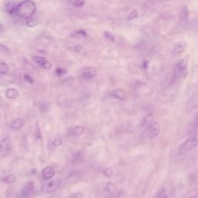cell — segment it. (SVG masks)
Masks as SVG:
<instances>
[{
    "label": "cell",
    "instance_id": "6da1fadb",
    "mask_svg": "<svg viewBox=\"0 0 198 198\" xmlns=\"http://www.w3.org/2000/svg\"><path fill=\"white\" fill-rule=\"evenodd\" d=\"M37 10V5L33 0H23L16 7V13L20 18L29 19L34 16Z\"/></svg>",
    "mask_w": 198,
    "mask_h": 198
},
{
    "label": "cell",
    "instance_id": "7a4b0ae2",
    "mask_svg": "<svg viewBox=\"0 0 198 198\" xmlns=\"http://www.w3.org/2000/svg\"><path fill=\"white\" fill-rule=\"evenodd\" d=\"M189 60H190V56H187L177 64L173 74L172 82H178L187 77L189 71Z\"/></svg>",
    "mask_w": 198,
    "mask_h": 198
},
{
    "label": "cell",
    "instance_id": "3957f363",
    "mask_svg": "<svg viewBox=\"0 0 198 198\" xmlns=\"http://www.w3.org/2000/svg\"><path fill=\"white\" fill-rule=\"evenodd\" d=\"M198 144V136L196 134L191 135L186 139L178 149V155L183 156L196 148Z\"/></svg>",
    "mask_w": 198,
    "mask_h": 198
},
{
    "label": "cell",
    "instance_id": "277c9868",
    "mask_svg": "<svg viewBox=\"0 0 198 198\" xmlns=\"http://www.w3.org/2000/svg\"><path fill=\"white\" fill-rule=\"evenodd\" d=\"M61 186V181L60 179H54L48 181L43 185L41 191L44 193H50L56 191Z\"/></svg>",
    "mask_w": 198,
    "mask_h": 198
},
{
    "label": "cell",
    "instance_id": "5b68a950",
    "mask_svg": "<svg viewBox=\"0 0 198 198\" xmlns=\"http://www.w3.org/2000/svg\"><path fill=\"white\" fill-rule=\"evenodd\" d=\"M13 149V142L11 138L9 136L2 138V140L0 142V157H5L8 156L9 153L11 152Z\"/></svg>",
    "mask_w": 198,
    "mask_h": 198
},
{
    "label": "cell",
    "instance_id": "8992f818",
    "mask_svg": "<svg viewBox=\"0 0 198 198\" xmlns=\"http://www.w3.org/2000/svg\"><path fill=\"white\" fill-rule=\"evenodd\" d=\"M34 189H35V186H34V184L33 181H29V182L26 183V184L23 186V188H22L21 191H20V197H31L34 193Z\"/></svg>",
    "mask_w": 198,
    "mask_h": 198
},
{
    "label": "cell",
    "instance_id": "52a82bcc",
    "mask_svg": "<svg viewBox=\"0 0 198 198\" xmlns=\"http://www.w3.org/2000/svg\"><path fill=\"white\" fill-rule=\"evenodd\" d=\"M146 131L150 138H156L160 132V124L159 122H153L146 128Z\"/></svg>",
    "mask_w": 198,
    "mask_h": 198
},
{
    "label": "cell",
    "instance_id": "ba28073f",
    "mask_svg": "<svg viewBox=\"0 0 198 198\" xmlns=\"http://www.w3.org/2000/svg\"><path fill=\"white\" fill-rule=\"evenodd\" d=\"M33 61L37 64V65H39L40 67H41L42 68L45 70H50L52 68V64L48 61L47 60H46L45 58L41 56H34L33 57Z\"/></svg>",
    "mask_w": 198,
    "mask_h": 198
},
{
    "label": "cell",
    "instance_id": "9c48e42d",
    "mask_svg": "<svg viewBox=\"0 0 198 198\" xmlns=\"http://www.w3.org/2000/svg\"><path fill=\"white\" fill-rule=\"evenodd\" d=\"M104 192L108 196H112L117 194L118 188L112 183H107L104 186Z\"/></svg>",
    "mask_w": 198,
    "mask_h": 198
},
{
    "label": "cell",
    "instance_id": "30bf717a",
    "mask_svg": "<svg viewBox=\"0 0 198 198\" xmlns=\"http://www.w3.org/2000/svg\"><path fill=\"white\" fill-rule=\"evenodd\" d=\"M187 47V44L185 41H179L174 45L173 53L175 55H179L184 53Z\"/></svg>",
    "mask_w": 198,
    "mask_h": 198
},
{
    "label": "cell",
    "instance_id": "8fae6325",
    "mask_svg": "<svg viewBox=\"0 0 198 198\" xmlns=\"http://www.w3.org/2000/svg\"><path fill=\"white\" fill-rule=\"evenodd\" d=\"M97 75V70L95 68H86L82 71V77L83 78L86 79V80H89V79L93 78L94 77Z\"/></svg>",
    "mask_w": 198,
    "mask_h": 198
},
{
    "label": "cell",
    "instance_id": "7c38bea8",
    "mask_svg": "<svg viewBox=\"0 0 198 198\" xmlns=\"http://www.w3.org/2000/svg\"><path fill=\"white\" fill-rule=\"evenodd\" d=\"M55 173H56V172H55L54 168L51 166H47V167L43 169L42 177L44 180H50L52 177H54Z\"/></svg>",
    "mask_w": 198,
    "mask_h": 198
},
{
    "label": "cell",
    "instance_id": "4fadbf2b",
    "mask_svg": "<svg viewBox=\"0 0 198 198\" xmlns=\"http://www.w3.org/2000/svg\"><path fill=\"white\" fill-rule=\"evenodd\" d=\"M25 124H26V120L23 118H18L11 123L10 128L13 130H19V129H22L25 126Z\"/></svg>",
    "mask_w": 198,
    "mask_h": 198
},
{
    "label": "cell",
    "instance_id": "5bb4252c",
    "mask_svg": "<svg viewBox=\"0 0 198 198\" xmlns=\"http://www.w3.org/2000/svg\"><path fill=\"white\" fill-rule=\"evenodd\" d=\"M112 98H116L118 100H125L126 98V94L122 89H115L111 92Z\"/></svg>",
    "mask_w": 198,
    "mask_h": 198
},
{
    "label": "cell",
    "instance_id": "9a60e30c",
    "mask_svg": "<svg viewBox=\"0 0 198 198\" xmlns=\"http://www.w3.org/2000/svg\"><path fill=\"white\" fill-rule=\"evenodd\" d=\"M85 131V129L83 126H75L69 132V135L71 137H77L81 135Z\"/></svg>",
    "mask_w": 198,
    "mask_h": 198
},
{
    "label": "cell",
    "instance_id": "2e32d148",
    "mask_svg": "<svg viewBox=\"0 0 198 198\" xmlns=\"http://www.w3.org/2000/svg\"><path fill=\"white\" fill-rule=\"evenodd\" d=\"M19 95V91L14 87H10L6 91V96L9 99H15Z\"/></svg>",
    "mask_w": 198,
    "mask_h": 198
},
{
    "label": "cell",
    "instance_id": "e0dca14e",
    "mask_svg": "<svg viewBox=\"0 0 198 198\" xmlns=\"http://www.w3.org/2000/svg\"><path fill=\"white\" fill-rule=\"evenodd\" d=\"M16 7H17V5H16L15 2H8L7 3H6L5 5V10L7 13H10V14H12V13L16 12Z\"/></svg>",
    "mask_w": 198,
    "mask_h": 198
},
{
    "label": "cell",
    "instance_id": "ac0fdd59",
    "mask_svg": "<svg viewBox=\"0 0 198 198\" xmlns=\"http://www.w3.org/2000/svg\"><path fill=\"white\" fill-rule=\"evenodd\" d=\"M153 122V115L152 114L147 115L146 116L144 117L143 119L142 120V127L147 128L152 122Z\"/></svg>",
    "mask_w": 198,
    "mask_h": 198
},
{
    "label": "cell",
    "instance_id": "d6986e66",
    "mask_svg": "<svg viewBox=\"0 0 198 198\" xmlns=\"http://www.w3.org/2000/svg\"><path fill=\"white\" fill-rule=\"evenodd\" d=\"M188 17H189V11L188 9H187V6H184V8L181 10V20L182 22H187L188 20Z\"/></svg>",
    "mask_w": 198,
    "mask_h": 198
},
{
    "label": "cell",
    "instance_id": "ffe728a7",
    "mask_svg": "<svg viewBox=\"0 0 198 198\" xmlns=\"http://www.w3.org/2000/svg\"><path fill=\"white\" fill-rule=\"evenodd\" d=\"M10 71V67L4 62L0 63V74H6Z\"/></svg>",
    "mask_w": 198,
    "mask_h": 198
},
{
    "label": "cell",
    "instance_id": "44dd1931",
    "mask_svg": "<svg viewBox=\"0 0 198 198\" xmlns=\"http://www.w3.org/2000/svg\"><path fill=\"white\" fill-rule=\"evenodd\" d=\"M4 181L6 184H13L16 181V177L13 174H9L5 177Z\"/></svg>",
    "mask_w": 198,
    "mask_h": 198
},
{
    "label": "cell",
    "instance_id": "7402d4cb",
    "mask_svg": "<svg viewBox=\"0 0 198 198\" xmlns=\"http://www.w3.org/2000/svg\"><path fill=\"white\" fill-rule=\"evenodd\" d=\"M85 3L84 0H74L72 2L73 6L74 7H82Z\"/></svg>",
    "mask_w": 198,
    "mask_h": 198
},
{
    "label": "cell",
    "instance_id": "603a6c76",
    "mask_svg": "<svg viewBox=\"0 0 198 198\" xmlns=\"http://www.w3.org/2000/svg\"><path fill=\"white\" fill-rule=\"evenodd\" d=\"M84 197V194L81 192H75L68 196V198H83Z\"/></svg>",
    "mask_w": 198,
    "mask_h": 198
},
{
    "label": "cell",
    "instance_id": "cb8c5ba5",
    "mask_svg": "<svg viewBox=\"0 0 198 198\" xmlns=\"http://www.w3.org/2000/svg\"><path fill=\"white\" fill-rule=\"evenodd\" d=\"M104 35H105V37L108 39V41H111V42H115V38L114 36H113L111 33L108 32V31H105V32L104 33Z\"/></svg>",
    "mask_w": 198,
    "mask_h": 198
},
{
    "label": "cell",
    "instance_id": "d4e9b609",
    "mask_svg": "<svg viewBox=\"0 0 198 198\" xmlns=\"http://www.w3.org/2000/svg\"><path fill=\"white\" fill-rule=\"evenodd\" d=\"M138 16V11H137V10H133V11L129 15V16H128V19H129V20H132V19H136Z\"/></svg>",
    "mask_w": 198,
    "mask_h": 198
},
{
    "label": "cell",
    "instance_id": "484cf974",
    "mask_svg": "<svg viewBox=\"0 0 198 198\" xmlns=\"http://www.w3.org/2000/svg\"><path fill=\"white\" fill-rule=\"evenodd\" d=\"M55 73H56V74L57 76H63L64 74H66L67 71L62 68H57L55 70Z\"/></svg>",
    "mask_w": 198,
    "mask_h": 198
},
{
    "label": "cell",
    "instance_id": "4316f807",
    "mask_svg": "<svg viewBox=\"0 0 198 198\" xmlns=\"http://www.w3.org/2000/svg\"><path fill=\"white\" fill-rule=\"evenodd\" d=\"M63 144V140H62L61 138H56L53 139V146L57 147V146H60Z\"/></svg>",
    "mask_w": 198,
    "mask_h": 198
},
{
    "label": "cell",
    "instance_id": "83f0119b",
    "mask_svg": "<svg viewBox=\"0 0 198 198\" xmlns=\"http://www.w3.org/2000/svg\"><path fill=\"white\" fill-rule=\"evenodd\" d=\"M37 23H38V21H37V19H33V18H30V19H27V26H36V25L37 24Z\"/></svg>",
    "mask_w": 198,
    "mask_h": 198
},
{
    "label": "cell",
    "instance_id": "f1b7e54d",
    "mask_svg": "<svg viewBox=\"0 0 198 198\" xmlns=\"http://www.w3.org/2000/svg\"><path fill=\"white\" fill-rule=\"evenodd\" d=\"M24 80L26 81V82L29 83L30 84H33L34 83V79L28 74H24Z\"/></svg>",
    "mask_w": 198,
    "mask_h": 198
},
{
    "label": "cell",
    "instance_id": "f546056e",
    "mask_svg": "<svg viewBox=\"0 0 198 198\" xmlns=\"http://www.w3.org/2000/svg\"><path fill=\"white\" fill-rule=\"evenodd\" d=\"M103 174L105 176V177H111V176H112L113 173H112V171L111 170V169H108V168H106V169H104Z\"/></svg>",
    "mask_w": 198,
    "mask_h": 198
},
{
    "label": "cell",
    "instance_id": "4dcf8cb0",
    "mask_svg": "<svg viewBox=\"0 0 198 198\" xmlns=\"http://www.w3.org/2000/svg\"><path fill=\"white\" fill-rule=\"evenodd\" d=\"M193 128H194V130L196 132V135L198 133V116L196 117V118L195 119L194 123H193Z\"/></svg>",
    "mask_w": 198,
    "mask_h": 198
},
{
    "label": "cell",
    "instance_id": "1f68e13d",
    "mask_svg": "<svg viewBox=\"0 0 198 198\" xmlns=\"http://www.w3.org/2000/svg\"><path fill=\"white\" fill-rule=\"evenodd\" d=\"M76 33L78 34V35L82 36V37H87V33H86V31L83 30V29H81V30L77 31V32H76Z\"/></svg>",
    "mask_w": 198,
    "mask_h": 198
},
{
    "label": "cell",
    "instance_id": "d6a6232c",
    "mask_svg": "<svg viewBox=\"0 0 198 198\" xmlns=\"http://www.w3.org/2000/svg\"><path fill=\"white\" fill-rule=\"evenodd\" d=\"M82 48H83L82 46L77 45L74 47V50H75V52H80L81 50H82Z\"/></svg>",
    "mask_w": 198,
    "mask_h": 198
},
{
    "label": "cell",
    "instance_id": "836d02e7",
    "mask_svg": "<svg viewBox=\"0 0 198 198\" xmlns=\"http://www.w3.org/2000/svg\"><path fill=\"white\" fill-rule=\"evenodd\" d=\"M0 48L1 49H5V50H6L7 52L10 51V49H9L8 47H6V45H3V44H0Z\"/></svg>",
    "mask_w": 198,
    "mask_h": 198
},
{
    "label": "cell",
    "instance_id": "e575fe53",
    "mask_svg": "<svg viewBox=\"0 0 198 198\" xmlns=\"http://www.w3.org/2000/svg\"><path fill=\"white\" fill-rule=\"evenodd\" d=\"M2 30H3V26H2V25L0 24V33L2 32Z\"/></svg>",
    "mask_w": 198,
    "mask_h": 198
}]
</instances>
